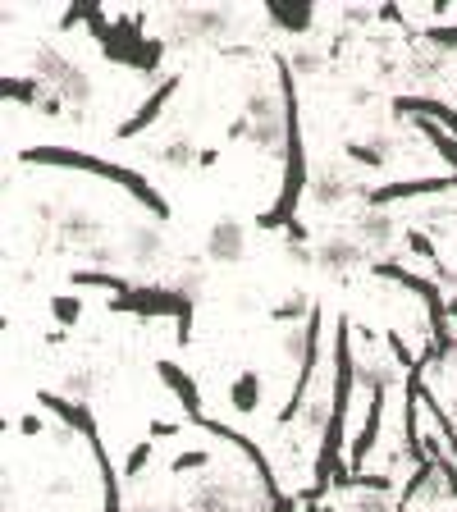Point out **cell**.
<instances>
[{
  "label": "cell",
  "mask_w": 457,
  "mask_h": 512,
  "mask_svg": "<svg viewBox=\"0 0 457 512\" xmlns=\"http://www.w3.org/2000/svg\"><path fill=\"white\" fill-rule=\"evenodd\" d=\"M32 78H37V87L60 96L64 110H87L96 96L92 78H87L60 46H37V51H32Z\"/></svg>",
  "instance_id": "cell-1"
},
{
  "label": "cell",
  "mask_w": 457,
  "mask_h": 512,
  "mask_svg": "<svg viewBox=\"0 0 457 512\" xmlns=\"http://www.w3.org/2000/svg\"><path fill=\"white\" fill-rule=\"evenodd\" d=\"M234 133L252 142L256 151H266V156H279V151H284L288 119H284V101H279L275 87H256V92H247L243 119H238Z\"/></svg>",
  "instance_id": "cell-2"
},
{
  "label": "cell",
  "mask_w": 457,
  "mask_h": 512,
  "mask_svg": "<svg viewBox=\"0 0 457 512\" xmlns=\"http://www.w3.org/2000/svg\"><path fill=\"white\" fill-rule=\"evenodd\" d=\"M270 499L256 476H220L202 480L192 494V512H266Z\"/></svg>",
  "instance_id": "cell-3"
},
{
  "label": "cell",
  "mask_w": 457,
  "mask_h": 512,
  "mask_svg": "<svg viewBox=\"0 0 457 512\" xmlns=\"http://www.w3.org/2000/svg\"><path fill=\"white\" fill-rule=\"evenodd\" d=\"M234 28V10L229 5H179V10L165 19V37L170 46H206L220 42L224 32Z\"/></svg>",
  "instance_id": "cell-4"
},
{
  "label": "cell",
  "mask_w": 457,
  "mask_h": 512,
  "mask_svg": "<svg viewBox=\"0 0 457 512\" xmlns=\"http://www.w3.org/2000/svg\"><path fill=\"white\" fill-rule=\"evenodd\" d=\"M119 247H124V270L133 279H165L170 243H165V229L156 220H133L119 234Z\"/></svg>",
  "instance_id": "cell-5"
},
{
  "label": "cell",
  "mask_w": 457,
  "mask_h": 512,
  "mask_svg": "<svg viewBox=\"0 0 457 512\" xmlns=\"http://www.w3.org/2000/svg\"><path fill=\"white\" fill-rule=\"evenodd\" d=\"M307 261H311V266H316L325 279H352L357 270L366 266V261H371V256H366L362 247L352 243L343 229H334V234H325L316 247H311Z\"/></svg>",
  "instance_id": "cell-6"
},
{
  "label": "cell",
  "mask_w": 457,
  "mask_h": 512,
  "mask_svg": "<svg viewBox=\"0 0 457 512\" xmlns=\"http://www.w3.org/2000/svg\"><path fill=\"white\" fill-rule=\"evenodd\" d=\"M42 215L55 224V234H60L64 247H78V252H87V247H96L101 238H106L101 220H96L87 206H42Z\"/></svg>",
  "instance_id": "cell-7"
},
{
  "label": "cell",
  "mask_w": 457,
  "mask_h": 512,
  "mask_svg": "<svg viewBox=\"0 0 457 512\" xmlns=\"http://www.w3.org/2000/svg\"><path fill=\"white\" fill-rule=\"evenodd\" d=\"M343 234L362 247L366 256H389L398 247V224H394V215L389 211H357Z\"/></svg>",
  "instance_id": "cell-8"
},
{
  "label": "cell",
  "mask_w": 457,
  "mask_h": 512,
  "mask_svg": "<svg viewBox=\"0 0 457 512\" xmlns=\"http://www.w3.org/2000/svg\"><path fill=\"white\" fill-rule=\"evenodd\" d=\"M352 202V179L339 170H311L307 179V206L316 211H343Z\"/></svg>",
  "instance_id": "cell-9"
},
{
  "label": "cell",
  "mask_w": 457,
  "mask_h": 512,
  "mask_svg": "<svg viewBox=\"0 0 457 512\" xmlns=\"http://www.w3.org/2000/svg\"><path fill=\"white\" fill-rule=\"evenodd\" d=\"M247 252V229L238 220H215L211 234H206V256L220 261V266H234Z\"/></svg>",
  "instance_id": "cell-10"
},
{
  "label": "cell",
  "mask_w": 457,
  "mask_h": 512,
  "mask_svg": "<svg viewBox=\"0 0 457 512\" xmlns=\"http://www.w3.org/2000/svg\"><path fill=\"white\" fill-rule=\"evenodd\" d=\"M156 165L165 174H188L192 165H197V147H192L188 138H165L156 147Z\"/></svg>",
  "instance_id": "cell-11"
},
{
  "label": "cell",
  "mask_w": 457,
  "mask_h": 512,
  "mask_svg": "<svg viewBox=\"0 0 457 512\" xmlns=\"http://www.w3.org/2000/svg\"><path fill=\"white\" fill-rule=\"evenodd\" d=\"M352 380L362 384L366 394H380V389H389V380H394V366H384V362H357V366H352Z\"/></svg>",
  "instance_id": "cell-12"
},
{
  "label": "cell",
  "mask_w": 457,
  "mask_h": 512,
  "mask_svg": "<svg viewBox=\"0 0 457 512\" xmlns=\"http://www.w3.org/2000/svg\"><path fill=\"white\" fill-rule=\"evenodd\" d=\"M307 357H311L307 325H284V362L288 366H307Z\"/></svg>",
  "instance_id": "cell-13"
},
{
  "label": "cell",
  "mask_w": 457,
  "mask_h": 512,
  "mask_svg": "<svg viewBox=\"0 0 457 512\" xmlns=\"http://www.w3.org/2000/svg\"><path fill=\"white\" fill-rule=\"evenodd\" d=\"M343 512H394V503L380 490H348L343 494Z\"/></svg>",
  "instance_id": "cell-14"
},
{
  "label": "cell",
  "mask_w": 457,
  "mask_h": 512,
  "mask_svg": "<svg viewBox=\"0 0 457 512\" xmlns=\"http://www.w3.org/2000/svg\"><path fill=\"white\" fill-rule=\"evenodd\" d=\"M284 325H307V316H311V298L307 293H288L284 302H279V311H275Z\"/></svg>",
  "instance_id": "cell-15"
},
{
  "label": "cell",
  "mask_w": 457,
  "mask_h": 512,
  "mask_svg": "<svg viewBox=\"0 0 457 512\" xmlns=\"http://www.w3.org/2000/svg\"><path fill=\"white\" fill-rule=\"evenodd\" d=\"M288 60H293V69H298L302 78L320 69V51H316V46H307V42H293V55H288Z\"/></svg>",
  "instance_id": "cell-16"
},
{
  "label": "cell",
  "mask_w": 457,
  "mask_h": 512,
  "mask_svg": "<svg viewBox=\"0 0 457 512\" xmlns=\"http://www.w3.org/2000/svg\"><path fill=\"white\" fill-rule=\"evenodd\" d=\"M64 394H69V398H87V394H92V371H83V366H78V371L64 375Z\"/></svg>",
  "instance_id": "cell-17"
},
{
  "label": "cell",
  "mask_w": 457,
  "mask_h": 512,
  "mask_svg": "<svg viewBox=\"0 0 457 512\" xmlns=\"http://www.w3.org/2000/svg\"><path fill=\"white\" fill-rule=\"evenodd\" d=\"M270 19H275L279 28H307L311 10H284V5H270Z\"/></svg>",
  "instance_id": "cell-18"
},
{
  "label": "cell",
  "mask_w": 457,
  "mask_h": 512,
  "mask_svg": "<svg viewBox=\"0 0 457 512\" xmlns=\"http://www.w3.org/2000/svg\"><path fill=\"white\" fill-rule=\"evenodd\" d=\"M256 398V380H238L234 384V407H252Z\"/></svg>",
  "instance_id": "cell-19"
}]
</instances>
